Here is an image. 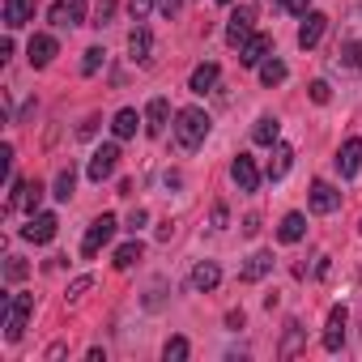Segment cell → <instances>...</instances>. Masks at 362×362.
Listing matches in <instances>:
<instances>
[{"mask_svg": "<svg viewBox=\"0 0 362 362\" xmlns=\"http://www.w3.org/2000/svg\"><path fill=\"white\" fill-rule=\"evenodd\" d=\"M205 136H209V115L201 107H184L175 115V149L192 153L197 145H205Z\"/></svg>", "mask_w": 362, "mask_h": 362, "instance_id": "6da1fadb", "label": "cell"}, {"mask_svg": "<svg viewBox=\"0 0 362 362\" xmlns=\"http://www.w3.org/2000/svg\"><path fill=\"white\" fill-rule=\"evenodd\" d=\"M30 311H35V294H9V298H0V315H5V337L9 341H22Z\"/></svg>", "mask_w": 362, "mask_h": 362, "instance_id": "7a4b0ae2", "label": "cell"}, {"mask_svg": "<svg viewBox=\"0 0 362 362\" xmlns=\"http://www.w3.org/2000/svg\"><path fill=\"white\" fill-rule=\"evenodd\" d=\"M337 60H341L345 69H362V9L349 13L345 35H341V47H337Z\"/></svg>", "mask_w": 362, "mask_h": 362, "instance_id": "3957f363", "label": "cell"}, {"mask_svg": "<svg viewBox=\"0 0 362 362\" xmlns=\"http://www.w3.org/2000/svg\"><path fill=\"white\" fill-rule=\"evenodd\" d=\"M111 235H115V218H111V214L94 218V222H90V230H86V239H81V256H86V260H94V256H98V247H103V243H111Z\"/></svg>", "mask_w": 362, "mask_h": 362, "instance_id": "277c9868", "label": "cell"}, {"mask_svg": "<svg viewBox=\"0 0 362 362\" xmlns=\"http://www.w3.org/2000/svg\"><path fill=\"white\" fill-rule=\"evenodd\" d=\"M115 166H119V145L111 141V145H103V149H94V158H90V166H86V175L94 179V184H103V179H111V175H115Z\"/></svg>", "mask_w": 362, "mask_h": 362, "instance_id": "5b68a950", "label": "cell"}, {"mask_svg": "<svg viewBox=\"0 0 362 362\" xmlns=\"http://www.w3.org/2000/svg\"><path fill=\"white\" fill-rule=\"evenodd\" d=\"M252 22H256V5H239L230 13V26H226V43L230 47H243L252 39Z\"/></svg>", "mask_w": 362, "mask_h": 362, "instance_id": "8992f818", "label": "cell"}, {"mask_svg": "<svg viewBox=\"0 0 362 362\" xmlns=\"http://www.w3.org/2000/svg\"><path fill=\"white\" fill-rule=\"evenodd\" d=\"M60 230V218L56 214H30V226H22V239L30 243H52Z\"/></svg>", "mask_w": 362, "mask_h": 362, "instance_id": "52a82bcc", "label": "cell"}, {"mask_svg": "<svg viewBox=\"0 0 362 362\" xmlns=\"http://www.w3.org/2000/svg\"><path fill=\"white\" fill-rule=\"evenodd\" d=\"M230 179L239 184V192H256V188H260V170H256V162H252L247 153H239V158L230 162Z\"/></svg>", "mask_w": 362, "mask_h": 362, "instance_id": "ba28073f", "label": "cell"}, {"mask_svg": "<svg viewBox=\"0 0 362 362\" xmlns=\"http://www.w3.org/2000/svg\"><path fill=\"white\" fill-rule=\"evenodd\" d=\"M337 170H341V179H354V175L362 170V136H349V141L341 145V153H337Z\"/></svg>", "mask_w": 362, "mask_h": 362, "instance_id": "9c48e42d", "label": "cell"}, {"mask_svg": "<svg viewBox=\"0 0 362 362\" xmlns=\"http://www.w3.org/2000/svg\"><path fill=\"white\" fill-rule=\"evenodd\" d=\"M86 22V0H56L52 5V26H81Z\"/></svg>", "mask_w": 362, "mask_h": 362, "instance_id": "30bf717a", "label": "cell"}, {"mask_svg": "<svg viewBox=\"0 0 362 362\" xmlns=\"http://www.w3.org/2000/svg\"><path fill=\"white\" fill-rule=\"evenodd\" d=\"M341 205V192L332 184H324V179H315L311 184V214H332Z\"/></svg>", "mask_w": 362, "mask_h": 362, "instance_id": "8fae6325", "label": "cell"}, {"mask_svg": "<svg viewBox=\"0 0 362 362\" xmlns=\"http://www.w3.org/2000/svg\"><path fill=\"white\" fill-rule=\"evenodd\" d=\"M324 30H328V18H324V13H307V22L298 26V47L311 52V47L324 39Z\"/></svg>", "mask_w": 362, "mask_h": 362, "instance_id": "7c38bea8", "label": "cell"}, {"mask_svg": "<svg viewBox=\"0 0 362 362\" xmlns=\"http://www.w3.org/2000/svg\"><path fill=\"white\" fill-rule=\"evenodd\" d=\"M269 47H273V39L269 35H252L243 47H239V64H247V69H256V64H264V56H269Z\"/></svg>", "mask_w": 362, "mask_h": 362, "instance_id": "4fadbf2b", "label": "cell"}, {"mask_svg": "<svg viewBox=\"0 0 362 362\" xmlns=\"http://www.w3.org/2000/svg\"><path fill=\"white\" fill-rule=\"evenodd\" d=\"M345 345V307H332L328 311V328H324V349L337 354Z\"/></svg>", "mask_w": 362, "mask_h": 362, "instance_id": "5bb4252c", "label": "cell"}, {"mask_svg": "<svg viewBox=\"0 0 362 362\" xmlns=\"http://www.w3.org/2000/svg\"><path fill=\"white\" fill-rule=\"evenodd\" d=\"M128 52H132V60H141V64H149L153 60V35L136 22V30L128 35Z\"/></svg>", "mask_w": 362, "mask_h": 362, "instance_id": "9a60e30c", "label": "cell"}, {"mask_svg": "<svg viewBox=\"0 0 362 362\" xmlns=\"http://www.w3.org/2000/svg\"><path fill=\"white\" fill-rule=\"evenodd\" d=\"M166 119H170L166 98H153V103L145 107V132H149V136H162V132H166Z\"/></svg>", "mask_w": 362, "mask_h": 362, "instance_id": "2e32d148", "label": "cell"}, {"mask_svg": "<svg viewBox=\"0 0 362 362\" xmlns=\"http://www.w3.org/2000/svg\"><path fill=\"white\" fill-rule=\"evenodd\" d=\"M218 281H222V269H218L214 260H201V264L192 269V290L209 294V290H218Z\"/></svg>", "mask_w": 362, "mask_h": 362, "instance_id": "e0dca14e", "label": "cell"}, {"mask_svg": "<svg viewBox=\"0 0 362 362\" xmlns=\"http://www.w3.org/2000/svg\"><path fill=\"white\" fill-rule=\"evenodd\" d=\"M26 52H30V64H35V69H47L52 56H56V39H52V35H35Z\"/></svg>", "mask_w": 362, "mask_h": 362, "instance_id": "ac0fdd59", "label": "cell"}, {"mask_svg": "<svg viewBox=\"0 0 362 362\" xmlns=\"http://www.w3.org/2000/svg\"><path fill=\"white\" fill-rule=\"evenodd\" d=\"M273 273V252H256V256H247V264H243V281H260V277H269Z\"/></svg>", "mask_w": 362, "mask_h": 362, "instance_id": "d6986e66", "label": "cell"}, {"mask_svg": "<svg viewBox=\"0 0 362 362\" xmlns=\"http://www.w3.org/2000/svg\"><path fill=\"white\" fill-rule=\"evenodd\" d=\"M136 124H145L132 107H124V111H115V119H111V132L119 136V141H128V136H136Z\"/></svg>", "mask_w": 362, "mask_h": 362, "instance_id": "ffe728a7", "label": "cell"}, {"mask_svg": "<svg viewBox=\"0 0 362 362\" xmlns=\"http://www.w3.org/2000/svg\"><path fill=\"white\" fill-rule=\"evenodd\" d=\"M303 235H307V218H303V214H286L281 226H277V239H281V243H298Z\"/></svg>", "mask_w": 362, "mask_h": 362, "instance_id": "44dd1931", "label": "cell"}, {"mask_svg": "<svg viewBox=\"0 0 362 362\" xmlns=\"http://www.w3.org/2000/svg\"><path fill=\"white\" fill-rule=\"evenodd\" d=\"M218 77H222V69H218V64H201V69L192 73V81H188V86H192V94H209V90L218 86Z\"/></svg>", "mask_w": 362, "mask_h": 362, "instance_id": "7402d4cb", "label": "cell"}, {"mask_svg": "<svg viewBox=\"0 0 362 362\" xmlns=\"http://www.w3.org/2000/svg\"><path fill=\"white\" fill-rule=\"evenodd\" d=\"M277 132H281L277 115H260L256 128H252V141H256V145H277Z\"/></svg>", "mask_w": 362, "mask_h": 362, "instance_id": "603a6c76", "label": "cell"}, {"mask_svg": "<svg viewBox=\"0 0 362 362\" xmlns=\"http://www.w3.org/2000/svg\"><path fill=\"white\" fill-rule=\"evenodd\" d=\"M290 166H294V149H290V145H273V158H269V170H264V175H269V179H281Z\"/></svg>", "mask_w": 362, "mask_h": 362, "instance_id": "cb8c5ba5", "label": "cell"}, {"mask_svg": "<svg viewBox=\"0 0 362 362\" xmlns=\"http://www.w3.org/2000/svg\"><path fill=\"white\" fill-rule=\"evenodd\" d=\"M30 22V0H5V30H18Z\"/></svg>", "mask_w": 362, "mask_h": 362, "instance_id": "d4e9b609", "label": "cell"}, {"mask_svg": "<svg viewBox=\"0 0 362 362\" xmlns=\"http://www.w3.org/2000/svg\"><path fill=\"white\" fill-rule=\"evenodd\" d=\"M298 349H303V324H298V320H290V324H286V337H281V349H277V354H281V358H294Z\"/></svg>", "mask_w": 362, "mask_h": 362, "instance_id": "484cf974", "label": "cell"}, {"mask_svg": "<svg viewBox=\"0 0 362 362\" xmlns=\"http://www.w3.org/2000/svg\"><path fill=\"white\" fill-rule=\"evenodd\" d=\"M145 256V247H141V239H128L124 247H115V269H132L136 260Z\"/></svg>", "mask_w": 362, "mask_h": 362, "instance_id": "4316f807", "label": "cell"}, {"mask_svg": "<svg viewBox=\"0 0 362 362\" xmlns=\"http://www.w3.org/2000/svg\"><path fill=\"white\" fill-rule=\"evenodd\" d=\"M260 81H264V86H281V81H286V64H281V60H264V64H260Z\"/></svg>", "mask_w": 362, "mask_h": 362, "instance_id": "83f0119b", "label": "cell"}, {"mask_svg": "<svg viewBox=\"0 0 362 362\" xmlns=\"http://www.w3.org/2000/svg\"><path fill=\"white\" fill-rule=\"evenodd\" d=\"M73 184H77V170H73V166H64V170L56 175V192H52V197L69 201V197H73Z\"/></svg>", "mask_w": 362, "mask_h": 362, "instance_id": "f1b7e54d", "label": "cell"}, {"mask_svg": "<svg viewBox=\"0 0 362 362\" xmlns=\"http://www.w3.org/2000/svg\"><path fill=\"white\" fill-rule=\"evenodd\" d=\"M162 358H166V362H184V358H188V337H170L166 349H162Z\"/></svg>", "mask_w": 362, "mask_h": 362, "instance_id": "f546056e", "label": "cell"}, {"mask_svg": "<svg viewBox=\"0 0 362 362\" xmlns=\"http://www.w3.org/2000/svg\"><path fill=\"white\" fill-rule=\"evenodd\" d=\"M26 273H30V264L22 256H5V281H22Z\"/></svg>", "mask_w": 362, "mask_h": 362, "instance_id": "4dcf8cb0", "label": "cell"}, {"mask_svg": "<svg viewBox=\"0 0 362 362\" xmlns=\"http://www.w3.org/2000/svg\"><path fill=\"white\" fill-rule=\"evenodd\" d=\"M39 201H43V184H22V205L35 214L39 209Z\"/></svg>", "mask_w": 362, "mask_h": 362, "instance_id": "1f68e13d", "label": "cell"}, {"mask_svg": "<svg viewBox=\"0 0 362 362\" xmlns=\"http://www.w3.org/2000/svg\"><path fill=\"white\" fill-rule=\"evenodd\" d=\"M103 56H107L103 47H90V52H86V60H81V73H86V77H90V73H98V64H103Z\"/></svg>", "mask_w": 362, "mask_h": 362, "instance_id": "d6a6232c", "label": "cell"}, {"mask_svg": "<svg viewBox=\"0 0 362 362\" xmlns=\"http://www.w3.org/2000/svg\"><path fill=\"white\" fill-rule=\"evenodd\" d=\"M115 18V0H98V9H94V26H107Z\"/></svg>", "mask_w": 362, "mask_h": 362, "instance_id": "836d02e7", "label": "cell"}, {"mask_svg": "<svg viewBox=\"0 0 362 362\" xmlns=\"http://www.w3.org/2000/svg\"><path fill=\"white\" fill-rule=\"evenodd\" d=\"M149 9H153V0H128V13H132V22H145V18H149Z\"/></svg>", "mask_w": 362, "mask_h": 362, "instance_id": "e575fe53", "label": "cell"}, {"mask_svg": "<svg viewBox=\"0 0 362 362\" xmlns=\"http://www.w3.org/2000/svg\"><path fill=\"white\" fill-rule=\"evenodd\" d=\"M281 5H286V13H294V18H307L311 0H281Z\"/></svg>", "mask_w": 362, "mask_h": 362, "instance_id": "d590c367", "label": "cell"}, {"mask_svg": "<svg viewBox=\"0 0 362 362\" xmlns=\"http://www.w3.org/2000/svg\"><path fill=\"white\" fill-rule=\"evenodd\" d=\"M328 81H311V103H328Z\"/></svg>", "mask_w": 362, "mask_h": 362, "instance_id": "8d00e7d4", "label": "cell"}, {"mask_svg": "<svg viewBox=\"0 0 362 362\" xmlns=\"http://www.w3.org/2000/svg\"><path fill=\"white\" fill-rule=\"evenodd\" d=\"M145 222H149V214H145V209H132V214H128V230H132V235H136Z\"/></svg>", "mask_w": 362, "mask_h": 362, "instance_id": "74e56055", "label": "cell"}, {"mask_svg": "<svg viewBox=\"0 0 362 362\" xmlns=\"http://www.w3.org/2000/svg\"><path fill=\"white\" fill-rule=\"evenodd\" d=\"M90 286H94V277H77V281L69 286V298H81V294H86Z\"/></svg>", "mask_w": 362, "mask_h": 362, "instance_id": "f35d334b", "label": "cell"}, {"mask_svg": "<svg viewBox=\"0 0 362 362\" xmlns=\"http://www.w3.org/2000/svg\"><path fill=\"white\" fill-rule=\"evenodd\" d=\"M209 222H214V230H226V205H214V218Z\"/></svg>", "mask_w": 362, "mask_h": 362, "instance_id": "ab89813d", "label": "cell"}, {"mask_svg": "<svg viewBox=\"0 0 362 362\" xmlns=\"http://www.w3.org/2000/svg\"><path fill=\"white\" fill-rule=\"evenodd\" d=\"M243 235H247V239H252V235H260V218H256V214H247V218H243Z\"/></svg>", "mask_w": 362, "mask_h": 362, "instance_id": "60d3db41", "label": "cell"}, {"mask_svg": "<svg viewBox=\"0 0 362 362\" xmlns=\"http://www.w3.org/2000/svg\"><path fill=\"white\" fill-rule=\"evenodd\" d=\"M158 5H162V13H166V18H175V13H179V5H184V0H158Z\"/></svg>", "mask_w": 362, "mask_h": 362, "instance_id": "b9f144b4", "label": "cell"}, {"mask_svg": "<svg viewBox=\"0 0 362 362\" xmlns=\"http://www.w3.org/2000/svg\"><path fill=\"white\" fill-rule=\"evenodd\" d=\"M218 5H230V0H218Z\"/></svg>", "mask_w": 362, "mask_h": 362, "instance_id": "7bdbcfd3", "label": "cell"}]
</instances>
